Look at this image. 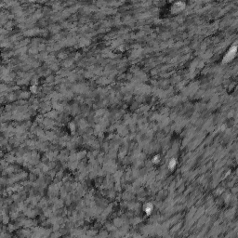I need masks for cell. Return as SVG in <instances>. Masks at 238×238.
Instances as JSON below:
<instances>
[{"mask_svg":"<svg viewBox=\"0 0 238 238\" xmlns=\"http://www.w3.org/2000/svg\"><path fill=\"white\" fill-rule=\"evenodd\" d=\"M235 54H236V48H235V47L231 48V49H229V51L227 52V54L225 55V57H224V61H225V62L230 61L231 60H232V59L234 58Z\"/></svg>","mask_w":238,"mask_h":238,"instance_id":"cell-1","label":"cell"}]
</instances>
